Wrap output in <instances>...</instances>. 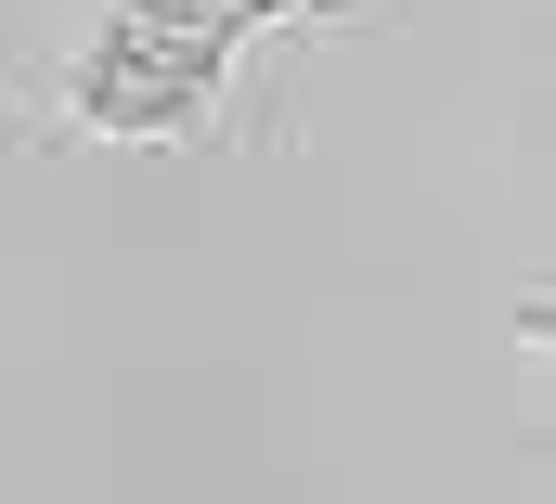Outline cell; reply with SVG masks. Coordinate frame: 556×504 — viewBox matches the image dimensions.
Listing matches in <instances>:
<instances>
[{
  "label": "cell",
  "instance_id": "cell-1",
  "mask_svg": "<svg viewBox=\"0 0 556 504\" xmlns=\"http://www.w3.org/2000/svg\"><path fill=\"white\" fill-rule=\"evenodd\" d=\"M285 39L260 52H220V39H168V26H130L117 0H78L26 91H13V142L26 155H207V168H247V155H285L298 142V104H285Z\"/></svg>",
  "mask_w": 556,
  "mask_h": 504
},
{
  "label": "cell",
  "instance_id": "cell-2",
  "mask_svg": "<svg viewBox=\"0 0 556 504\" xmlns=\"http://www.w3.org/2000/svg\"><path fill=\"white\" fill-rule=\"evenodd\" d=\"M130 26L168 39H220V52H260V39H337V26H389L402 0H117Z\"/></svg>",
  "mask_w": 556,
  "mask_h": 504
},
{
  "label": "cell",
  "instance_id": "cell-3",
  "mask_svg": "<svg viewBox=\"0 0 556 504\" xmlns=\"http://www.w3.org/2000/svg\"><path fill=\"white\" fill-rule=\"evenodd\" d=\"M505 337H518V414L544 427V363H556V298H544V272L505 298Z\"/></svg>",
  "mask_w": 556,
  "mask_h": 504
},
{
  "label": "cell",
  "instance_id": "cell-4",
  "mask_svg": "<svg viewBox=\"0 0 556 504\" xmlns=\"http://www.w3.org/2000/svg\"><path fill=\"white\" fill-rule=\"evenodd\" d=\"M0 427H13V350H0Z\"/></svg>",
  "mask_w": 556,
  "mask_h": 504
}]
</instances>
